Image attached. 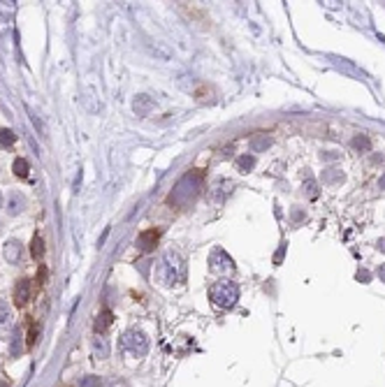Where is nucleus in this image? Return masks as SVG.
Here are the masks:
<instances>
[{"instance_id":"1","label":"nucleus","mask_w":385,"mask_h":387,"mask_svg":"<svg viewBox=\"0 0 385 387\" xmlns=\"http://www.w3.org/2000/svg\"><path fill=\"white\" fill-rule=\"evenodd\" d=\"M202 190V172L200 169H190L188 174L179 178V183L174 186V190L169 193L167 202L174 207H186L193 199L198 197V193Z\"/></svg>"},{"instance_id":"2","label":"nucleus","mask_w":385,"mask_h":387,"mask_svg":"<svg viewBox=\"0 0 385 387\" xmlns=\"http://www.w3.org/2000/svg\"><path fill=\"white\" fill-rule=\"evenodd\" d=\"M186 276V264L181 260V255L174 251H167L160 262V278L165 285H179Z\"/></svg>"},{"instance_id":"3","label":"nucleus","mask_w":385,"mask_h":387,"mask_svg":"<svg viewBox=\"0 0 385 387\" xmlns=\"http://www.w3.org/2000/svg\"><path fill=\"white\" fill-rule=\"evenodd\" d=\"M209 299L218 308H232L234 304L239 302V288H237V283L232 281H218L214 283V288L209 292Z\"/></svg>"},{"instance_id":"4","label":"nucleus","mask_w":385,"mask_h":387,"mask_svg":"<svg viewBox=\"0 0 385 387\" xmlns=\"http://www.w3.org/2000/svg\"><path fill=\"white\" fill-rule=\"evenodd\" d=\"M121 348L133 357H144L149 353V336L139 329H128L121 339Z\"/></svg>"},{"instance_id":"5","label":"nucleus","mask_w":385,"mask_h":387,"mask_svg":"<svg viewBox=\"0 0 385 387\" xmlns=\"http://www.w3.org/2000/svg\"><path fill=\"white\" fill-rule=\"evenodd\" d=\"M209 267H211L216 274H228V272L234 269V260H232L223 248H214L211 255H209Z\"/></svg>"},{"instance_id":"6","label":"nucleus","mask_w":385,"mask_h":387,"mask_svg":"<svg viewBox=\"0 0 385 387\" xmlns=\"http://www.w3.org/2000/svg\"><path fill=\"white\" fill-rule=\"evenodd\" d=\"M31 294H33V288H31V281L28 278H21L17 285H14V304L17 306H26L31 302Z\"/></svg>"},{"instance_id":"7","label":"nucleus","mask_w":385,"mask_h":387,"mask_svg":"<svg viewBox=\"0 0 385 387\" xmlns=\"http://www.w3.org/2000/svg\"><path fill=\"white\" fill-rule=\"evenodd\" d=\"M5 204H7V213L10 216H19L21 211L26 209V197L19 190H12L10 195H7V199H5Z\"/></svg>"},{"instance_id":"8","label":"nucleus","mask_w":385,"mask_h":387,"mask_svg":"<svg viewBox=\"0 0 385 387\" xmlns=\"http://www.w3.org/2000/svg\"><path fill=\"white\" fill-rule=\"evenodd\" d=\"M158 239H160V232L158 230H144L139 237H137V246L144 253H151L158 246Z\"/></svg>"},{"instance_id":"9","label":"nucleus","mask_w":385,"mask_h":387,"mask_svg":"<svg viewBox=\"0 0 385 387\" xmlns=\"http://www.w3.org/2000/svg\"><path fill=\"white\" fill-rule=\"evenodd\" d=\"M133 109H135L137 116H149L156 109V102H153V97H149V95H137L135 102H133Z\"/></svg>"},{"instance_id":"10","label":"nucleus","mask_w":385,"mask_h":387,"mask_svg":"<svg viewBox=\"0 0 385 387\" xmlns=\"http://www.w3.org/2000/svg\"><path fill=\"white\" fill-rule=\"evenodd\" d=\"M21 251H23V246H21L19 241H5V248H2V255H5V260L10 262V264H17L21 260Z\"/></svg>"},{"instance_id":"11","label":"nucleus","mask_w":385,"mask_h":387,"mask_svg":"<svg viewBox=\"0 0 385 387\" xmlns=\"http://www.w3.org/2000/svg\"><path fill=\"white\" fill-rule=\"evenodd\" d=\"M112 320H114V313H112V311H102V313L98 315V320H95V332L102 334L104 329L112 324Z\"/></svg>"},{"instance_id":"12","label":"nucleus","mask_w":385,"mask_h":387,"mask_svg":"<svg viewBox=\"0 0 385 387\" xmlns=\"http://www.w3.org/2000/svg\"><path fill=\"white\" fill-rule=\"evenodd\" d=\"M31 255H33V260H42V255H44V239H42L40 234H35L31 241Z\"/></svg>"},{"instance_id":"13","label":"nucleus","mask_w":385,"mask_h":387,"mask_svg":"<svg viewBox=\"0 0 385 387\" xmlns=\"http://www.w3.org/2000/svg\"><path fill=\"white\" fill-rule=\"evenodd\" d=\"M93 350H95V355L100 357V359H104V357L109 355V345H107V341H104L102 336H98L93 341Z\"/></svg>"},{"instance_id":"14","label":"nucleus","mask_w":385,"mask_h":387,"mask_svg":"<svg viewBox=\"0 0 385 387\" xmlns=\"http://www.w3.org/2000/svg\"><path fill=\"white\" fill-rule=\"evenodd\" d=\"M12 169H14V174H17V177H21V178H26L28 177V162H26V158H17V160H14V165H12Z\"/></svg>"},{"instance_id":"15","label":"nucleus","mask_w":385,"mask_h":387,"mask_svg":"<svg viewBox=\"0 0 385 387\" xmlns=\"http://www.w3.org/2000/svg\"><path fill=\"white\" fill-rule=\"evenodd\" d=\"M14 142H17V135L12 132L10 128H0V144L2 146H12Z\"/></svg>"},{"instance_id":"16","label":"nucleus","mask_w":385,"mask_h":387,"mask_svg":"<svg viewBox=\"0 0 385 387\" xmlns=\"http://www.w3.org/2000/svg\"><path fill=\"white\" fill-rule=\"evenodd\" d=\"M255 167V156H241L237 160V169L239 172H249V169Z\"/></svg>"},{"instance_id":"17","label":"nucleus","mask_w":385,"mask_h":387,"mask_svg":"<svg viewBox=\"0 0 385 387\" xmlns=\"http://www.w3.org/2000/svg\"><path fill=\"white\" fill-rule=\"evenodd\" d=\"M37 322H31V327H28V334H26V341H28V345H35V341H37Z\"/></svg>"},{"instance_id":"18","label":"nucleus","mask_w":385,"mask_h":387,"mask_svg":"<svg viewBox=\"0 0 385 387\" xmlns=\"http://www.w3.org/2000/svg\"><path fill=\"white\" fill-rule=\"evenodd\" d=\"M10 308H7V304L0 302V327H5V324L10 322Z\"/></svg>"},{"instance_id":"19","label":"nucleus","mask_w":385,"mask_h":387,"mask_svg":"<svg viewBox=\"0 0 385 387\" xmlns=\"http://www.w3.org/2000/svg\"><path fill=\"white\" fill-rule=\"evenodd\" d=\"M79 387H100V376H86V378H82Z\"/></svg>"},{"instance_id":"20","label":"nucleus","mask_w":385,"mask_h":387,"mask_svg":"<svg viewBox=\"0 0 385 387\" xmlns=\"http://www.w3.org/2000/svg\"><path fill=\"white\" fill-rule=\"evenodd\" d=\"M353 146L355 148H362V151H369V146H371V144H369V139H367L365 135H360V137H355V139H353Z\"/></svg>"},{"instance_id":"21","label":"nucleus","mask_w":385,"mask_h":387,"mask_svg":"<svg viewBox=\"0 0 385 387\" xmlns=\"http://www.w3.org/2000/svg\"><path fill=\"white\" fill-rule=\"evenodd\" d=\"M304 188H306V195H309L311 199L318 195V188H316V183H313V181H306V186H304Z\"/></svg>"},{"instance_id":"22","label":"nucleus","mask_w":385,"mask_h":387,"mask_svg":"<svg viewBox=\"0 0 385 387\" xmlns=\"http://www.w3.org/2000/svg\"><path fill=\"white\" fill-rule=\"evenodd\" d=\"M37 281H40V285H44V281H47V267H40V272H37Z\"/></svg>"},{"instance_id":"23","label":"nucleus","mask_w":385,"mask_h":387,"mask_svg":"<svg viewBox=\"0 0 385 387\" xmlns=\"http://www.w3.org/2000/svg\"><path fill=\"white\" fill-rule=\"evenodd\" d=\"M265 146H269V139H258L255 144H253V148L258 151V148H265Z\"/></svg>"},{"instance_id":"24","label":"nucleus","mask_w":385,"mask_h":387,"mask_svg":"<svg viewBox=\"0 0 385 387\" xmlns=\"http://www.w3.org/2000/svg\"><path fill=\"white\" fill-rule=\"evenodd\" d=\"M283 253H285V243H283L281 248H279V253H276V255H274V262H276V264H279V262H281V258H283Z\"/></svg>"},{"instance_id":"25","label":"nucleus","mask_w":385,"mask_h":387,"mask_svg":"<svg viewBox=\"0 0 385 387\" xmlns=\"http://www.w3.org/2000/svg\"><path fill=\"white\" fill-rule=\"evenodd\" d=\"M378 278L385 283V264H383V267H378Z\"/></svg>"},{"instance_id":"26","label":"nucleus","mask_w":385,"mask_h":387,"mask_svg":"<svg viewBox=\"0 0 385 387\" xmlns=\"http://www.w3.org/2000/svg\"><path fill=\"white\" fill-rule=\"evenodd\" d=\"M376 246H378V251H381V253H385V237H383V239H378Z\"/></svg>"},{"instance_id":"27","label":"nucleus","mask_w":385,"mask_h":387,"mask_svg":"<svg viewBox=\"0 0 385 387\" xmlns=\"http://www.w3.org/2000/svg\"><path fill=\"white\" fill-rule=\"evenodd\" d=\"M107 387H125V383H121V380H112Z\"/></svg>"},{"instance_id":"28","label":"nucleus","mask_w":385,"mask_h":387,"mask_svg":"<svg viewBox=\"0 0 385 387\" xmlns=\"http://www.w3.org/2000/svg\"><path fill=\"white\" fill-rule=\"evenodd\" d=\"M357 278H360V281H369V274H367V272H360V274H357Z\"/></svg>"},{"instance_id":"29","label":"nucleus","mask_w":385,"mask_h":387,"mask_svg":"<svg viewBox=\"0 0 385 387\" xmlns=\"http://www.w3.org/2000/svg\"><path fill=\"white\" fill-rule=\"evenodd\" d=\"M2 204H5V197H2V193H0V209H2Z\"/></svg>"},{"instance_id":"30","label":"nucleus","mask_w":385,"mask_h":387,"mask_svg":"<svg viewBox=\"0 0 385 387\" xmlns=\"http://www.w3.org/2000/svg\"><path fill=\"white\" fill-rule=\"evenodd\" d=\"M381 188H383V190H385V177H383V178H381Z\"/></svg>"},{"instance_id":"31","label":"nucleus","mask_w":385,"mask_h":387,"mask_svg":"<svg viewBox=\"0 0 385 387\" xmlns=\"http://www.w3.org/2000/svg\"><path fill=\"white\" fill-rule=\"evenodd\" d=\"M0 387H7V385H0Z\"/></svg>"}]
</instances>
